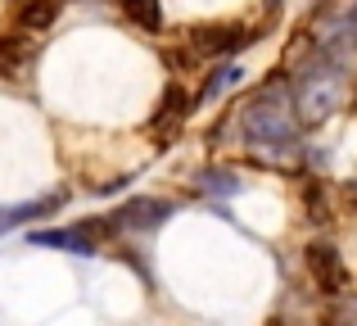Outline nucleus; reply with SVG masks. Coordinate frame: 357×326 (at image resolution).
<instances>
[{
  "label": "nucleus",
  "instance_id": "obj_16",
  "mask_svg": "<svg viewBox=\"0 0 357 326\" xmlns=\"http://www.w3.org/2000/svg\"><path fill=\"white\" fill-rule=\"evenodd\" d=\"M344 204H349V209H357V181H344Z\"/></svg>",
  "mask_w": 357,
  "mask_h": 326
},
{
  "label": "nucleus",
  "instance_id": "obj_3",
  "mask_svg": "<svg viewBox=\"0 0 357 326\" xmlns=\"http://www.w3.org/2000/svg\"><path fill=\"white\" fill-rule=\"evenodd\" d=\"M303 263H307V276H312L317 290L331 295V299H344V290H349V267H344L340 249H335L331 240H312V245L303 249Z\"/></svg>",
  "mask_w": 357,
  "mask_h": 326
},
{
  "label": "nucleus",
  "instance_id": "obj_2",
  "mask_svg": "<svg viewBox=\"0 0 357 326\" xmlns=\"http://www.w3.org/2000/svg\"><path fill=\"white\" fill-rule=\"evenodd\" d=\"M289 96H294V118H298L303 132L321 127L344 105V50H335L326 41L317 54H307L289 73Z\"/></svg>",
  "mask_w": 357,
  "mask_h": 326
},
{
  "label": "nucleus",
  "instance_id": "obj_14",
  "mask_svg": "<svg viewBox=\"0 0 357 326\" xmlns=\"http://www.w3.org/2000/svg\"><path fill=\"white\" fill-rule=\"evenodd\" d=\"M321 326H357V299H331Z\"/></svg>",
  "mask_w": 357,
  "mask_h": 326
},
{
  "label": "nucleus",
  "instance_id": "obj_17",
  "mask_svg": "<svg viewBox=\"0 0 357 326\" xmlns=\"http://www.w3.org/2000/svg\"><path fill=\"white\" fill-rule=\"evenodd\" d=\"M127 181H131V177H118V181H109V186H100V195H114V191H127Z\"/></svg>",
  "mask_w": 357,
  "mask_h": 326
},
{
  "label": "nucleus",
  "instance_id": "obj_8",
  "mask_svg": "<svg viewBox=\"0 0 357 326\" xmlns=\"http://www.w3.org/2000/svg\"><path fill=\"white\" fill-rule=\"evenodd\" d=\"M63 204H68L63 191L32 195V200H23V204H5V209H0V236H5V231H18V227H32V222H41V218H54Z\"/></svg>",
  "mask_w": 357,
  "mask_h": 326
},
{
  "label": "nucleus",
  "instance_id": "obj_4",
  "mask_svg": "<svg viewBox=\"0 0 357 326\" xmlns=\"http://www.w3.org/2000/svg\"><path fill=\"white\" fill-rule=\"evenodd\" d=\"M190 45H195V54H204V59H222V64H231V54H240L244 45H253V27H244V23L195 27Z\"/></svg>",
  "mask_w": 357,
  "mask_h": 326
},
{
  "label": "nucleus",
  "instance_id": "obj_13",
  "mask_svg": "<svg viewBox=\"0 0 357 326\" xmlns=\"http://www.w3.org/2000/svg\"><path fill=\"white\" fill-rule=\"evenodd\" d=\"M195 191L199 195H222V200H231V195L244 191V181L236 172H227V168H204L199 177H195Z\"/></svg>",
  "mask_w": 357,
  "mask_h": 326
},
{
  "label": "nucleus",
  "instance_id": "obj_11",
  "mask_svg": "<svg viewBox=\"0 0 357 326\" xmlns=\"http://www.w3.org/2000/svg\"><path fill=\"white\" fill-rule=\"evenodd\" d=\"M122 18H127L131 27H140V32L158 36L163 32V0H118Z\"/></svg>",
  "mask_w": 357,
  "mask_h": 326
},
{
  "label": "nucleus",
  "instance_id": "obj_12",
  "mask_svg": "<svg viewBox=\"0 0 357 326\" xmlns=\"http://www.w3.org/2000/svg\"><path fill=\"white\" fill-rule=\"evenodd\" d=\"M240 77H244L240 64H218V68L208 73V82L199 87V96H195V109H204V105H213V100H222L231 87H240Z\"/></svg>",
  "mask_w": 357,
  "mask_h": 326
},
{
  "label": "nucleus",
  "instance_id": "obj_6",
  "mask_svg": "<svg viewBox=\"0 0 357 326\" xmlns=\"http://www.w3.org/2000/svg\"><path fill=\"white\" fill-rule=\"evenodd\" d=\"M36 54H41V41L32 32H18V27L14 32H0V77H9V82L32 77Z\"/></svg>",
  "mask_w": 357,
  "mask_h": 326
},
{
  "label": "nucleus",
  "instance_id": "obj_1",
  "mask_svg": "<svg viewBox=\"0 0 357 326\" xmlns=\"http://www.w3.org/2000/svg\"><path fill=\"white\" fill-rule=\"evenodd\" d=\"M303 127L294 118V96H289V73H271L258 91L240 105V145L253 163L267 168H294L303 145Z\"/></svg>",
  "mask_w": 357,
  "mask_h": 326
},
{
  "label": "nucleus",
  "instance_id": "obj_15",
  "mask_svg": "<svg viewBox=\"0 0 357 326\" xmlns=\"http://www.w3.org/2000/svg\"><path fill=\"white\" fill-rule=\"evenodd\" d=\"M303 204H307V218H312V222H326V218H331V213H326L321 181H307V186H303Z\"/></svg>",
  "mask_w": 357,
  "mask_h": 326
},
{
  "label": "nucleus",
  "instance_id": "obj_5",
  "mask_svg": "<svg viewBox=\"0 0 357 326\" xmlns=\"http://www.w3.org/2000/svg\"><path fill=\"white\" fill-rule=\"evenodd\" d=\"M176 213L172 200H158V195H136V200H127L122 209L109 213V222H114V231H158L167 218Z\"/></svg>",
  "mask_w": 357,
  "mask_h": 326
},
{
  "label": "nucleus",
  "instance_id": "obj_10",
  "mask_svg": "<svg viewBox=\"0 0 357 326\" xmlns=\"http://www.w3.org/2000/svg\"><path fill=\"white\" fill-rule=\"evenodd\" d=\"M190 114H195V96H185L181 82H172L158 100V114L149 118V132H163V123H185Z\"/></svg>",
  "mask_w": 357,
  "mask_h": 326
},
{
  "label": "nucleus",
  "instance_id": "obj_7",
  "mask_svg": "<svg viewBox=\"0 0 357 326\" xmlns=\"http://www.w3.org/2000/svg\"><path fill=\"white\" fill-rule=\"evenodd\" d=\"M27 245L59 249V254H77V258H96L100 254V240L86 236L82 222H73V227H36V231H27Z\"/></svg>",
  "mask_w": 357,
  "mask_h": 326
},
{
  "label": "nucleus",
  "instance_id": "obj_9",
  "mask_svg": "<svg viewBox=\"0 0 357 326\" xmlns=\"http://www.w3.org/2000/svg\"><path fill=\"white\" fill-rule=\"evenodd\" d=\"M59 14H63V0H18V32H32V36H41V32H50L54 23H59Z\"/></svg>",
  "mask_w": 357,
  "mask_h": 326
}]
</instances>
